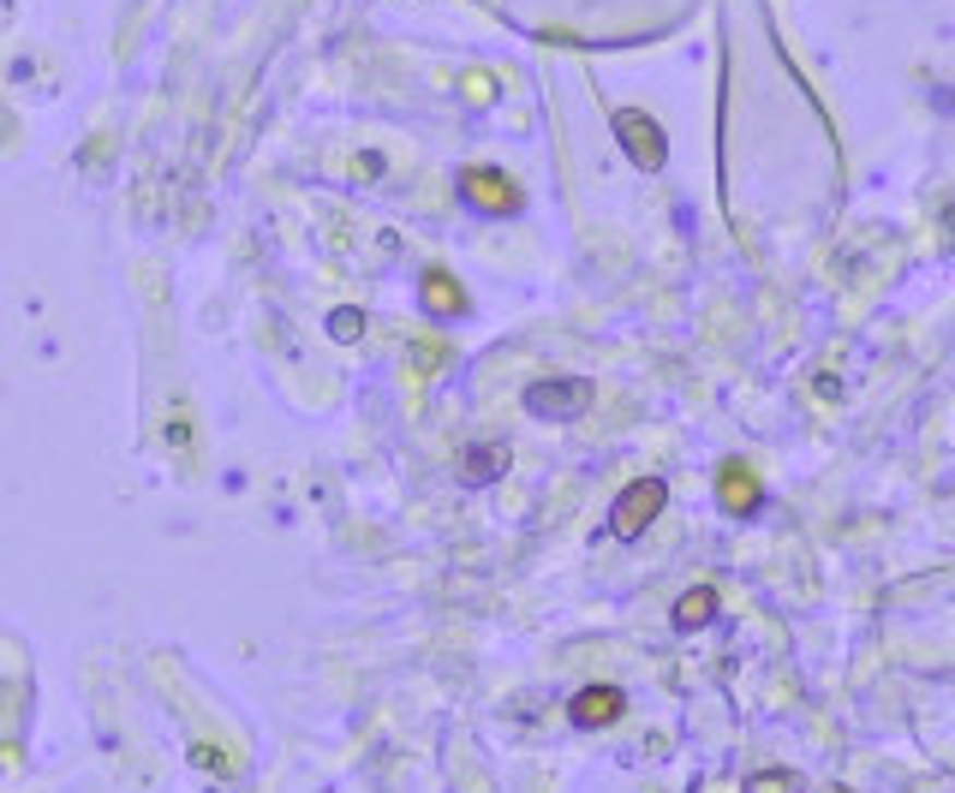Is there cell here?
Here are the masks:
<instances>
[{
  "instance_id": "obj_3",
  "label": "cell",
  "mask_w": 955,
  "mask_h": 793,
  "mask_svg": "<svg viewBox=\"0 0 955 793\" xmlns=\"http://www.w3.org/2000/svg\"><path fill=\"white\" fill-rule=\"evenodd\" d=\"M616 132H621L628 156L640 161L645 173H657V168L669 161V137L657 132V120H652V113H640V108H616Z\"/></svg>"
},
{
  "instance_id": "obj_11",
  "label": "cell",
  "mask_w": 955,
  "mask_h": 793,
  "mask_svg": "<svg viewBox=\"0 0 955 793\" xmlns=\"http://www.w3.org/2000/svg\"><path fill=\"white\" fill-rule=\"evenodd\" d=\"M747 793H795V776H783V770H776V776H753V788H747Z\"/></svg>"
},
{
  "instance_id": "obj_2",
  "label": "cell",
  "mask_w": 955,
  "mask_h": 793,
  "mask_svg": "<svg viewBox=\"0 0 955 793\" xmlns=\"http://www.w3.org/2000/svg\"><path fill=\"white\" fill-rule=\"evenodd\" d=\"M664 502H669V483H664V478H640V483H633V490L616 502V514H609V531H616V537H640L657 514H664Z\"/></svg>"
},
{
  "instance_id": "obj_6",
  "label": "cell",
  "mask_w": 955,
  "mask_h": 793,
  "mask_svg": "<svg viewBox=\"0 0 955 793\" xmlns=\"http://www.w3.org/2000/svg\"><path fill=\"white\" fill-rule=\"evenodd\" d=\"M502 471H508V447H502V442H490V447L473 442V447L461 454V478H466V483H496Z\"/></svg>"
},
{
  "instance_id": "obj_8",
  "label": "cell",
  "mask_w": 955,
  "mask_h": 793,
  "mask_svg": "<svg viewBox=\"0 0 955 793\" xmlns=\"http://www.w3.org/2000/svg\"><path fill=\"white\" fill-rule=\"evenodd\" d=\"M711 615H717V591H711V585H699V591H687L681 603H675V621L681 626H705Z\"/></svg>"
},
{
  "instance_id": "obj_5",
  "label": "cell",
  "mask_w": 955,
  "mask_h": 793,
  "mask_svg": "<svg viewBox=\"0 0 955 793\" xmlns=\"http://www.w3.org/2000/svg\"><path fill=\"white\" fill-rule=\"evenodd\" d=\"M621 716V693L616 686H585L580 698H573V722L580 728H604V722H616Z\"/></svg>"
},
{
  "instance_id": "obj_7",
  "label": "cell",
  "mask_w": 955,
  "mask_h": 793,
  "mask_svg": "<svg viewBox=\"0 0 955 793\" xmlns=\"http://www.w3.org/2000/svg\"><path fill=\"white\" fill-rule=\"evenodd\" d=\"M717 495H723V507H729V514H753V507H759V478L741 466V459H735V466L723 471Z\"/></svg>"
},
{
  "instance_id": "obj_4",
  "label": "cell",
  "mask_w": 955,
  "mask_h": 793,
  "mask_svg": "<svg viewBox=\"0 0 955 793\" xmlns=\"http://www.w3.org/2000/svg\"><path fill=\"white\" fill-rule=\"evenodd\" d=\"M461 191H466V203H473V209H490V215H514L520 209V191L508 185L502 173H490V168H466L461 173Z\"/></svg>"
},
{
  "instance_id": "obj_10",
  "label": "cell",
  "mask_w": 955,
  "mask_h": 793,
  "mask_svg": "<svg viewBox=\"0 0 955 793\" xmlns=\"http://www.w3.org/2000/svg\"><path fill=\"white\" fill-rule=\"evenodd\" d=\"M359 323H365L359 311H335V316H329V335H341V340H359Z\"/></svg>"
},
{
  "instance_id": "obj_1",
  "label": "cell",
  "mask_w": 955,
  "mask_h": 793,
  "mask_svg": "<svg viewBox=\"0 0 955 793\" xmlns=\"http://www.w3.org/2000/svg\"><path fill=\"white\" fill-rule=\"evenodd\" d=\"M592 406V382L585 376H544L526 388V412L532 418H550V424H568Z\"/></svg>"
},
{
  "instance_id": "obj_9",
  "label": "cell",
  "mask_w": 955,
  "mask_h": 793,
  "mask_svg": "<svg viewBox=\"0 0 955 793\" xmlns=\"http://www.w3.org/2000/svg\"><path fill=\"white\" fill-rule=\"evenodd\" d=\"M425 299H430V311H461V292H454V280H442V275H430V287H425Z\"/></svg>"
}]
</instances>
